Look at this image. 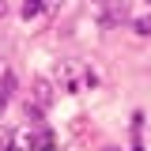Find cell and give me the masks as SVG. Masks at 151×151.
I'll return each mask as SVG.
<instances>
[{"mask_svg": "<svg viewBox=\"0 0 151 151\" xmlns=\"http://www.w3.org/2000/svg\"><path fill=\"white\" fill-rule=\"evenodd\" d=\"M49 102H53V87H49V79H38V83H34V106H38V110H45Z\"/></svg>", "mask_w": 151, "mask_h": 151, "instance_id": "obj_1", "label": "cell"}, {"mask_svg": "<svg viewBox=\"0 0 151 151\" xmlns=\"http://www.w3.org/2000/svg\"><path fill=\"white\" fill-rule=\"evenodd\" d=\"M12 94H15V72L8 68V72H4V79H0V110L12 102Z\"/></svg>", "mask_w": 151, "mask_h": 151, "instance_id": "obj_2", "label": "cell"}, {"mask_svg": "<svg viewBox=\"0 0 151 151\" xmlns=\"http://www.w3.org/2000/svg\"><path fill=\"white\" fill-rule=\"evenodd\" d=\"M45 12V0H23V19H38Z\"/></svg>", "mask_w": 151, "mask_h": 151, "instance_id": "obj_3", "label": "cell"}, {"mask_svg": "<svg viewBox=\"0 0 151 151\" xmlns=\"http://www.w3.org/2000/svg\"><path fill=\"white\" fill-rule=\"evenodd\" d=\"M34 147L38 151H57L53 147V132H38V136H34Z\"/></svg>", "mask_w": 151, "mask_h": 151, "instance_id": "obj_4", "label": "cell"}, {"mask_svg": "<svg viewBox=\"0 0 151 151\" xmlns=\"http://www.w3.org/2000/svg\"><path fill=\"white\" fill-rule=\"evenodd\" d=\"M12 140H15V132H12V129H0V151H12Z\"/></svg>", "mask_w": 151, "mask_h": 151, "instance_id": "obj_5", "label": "cell"}, {"mask_svg": "<svg viewBox=\"0 0 151 151\" xmlns=\"http://www.w3.org/2000/svg\"><path fill=\"white\" fill-rule=\"evenodd\" d=\"M136 34H151V19H136Z\"/></svg>", "mask_w": 151, "mask_h": 151, "instance_id": "obj_6", "label": "cell"}, {"mask_svg": "<svg viewBox=\"0 0 151 151\" xmlns=\"http://www.w3.org/2000/svg\"><path fill=\"white\" fill-rule=\"evenodd\" d=\"M4 15H8V0H0V19H4Z\"/></svg>", "mask_w": 151, "mask_h": 151, "instance_id": "obj_7", "label": "cell"}, {"mask_svg": "<svg viewBox=\"0 0 151 151\" xmlns=\"http://www.w3.org/2000/svg\"><path fill=\"white\" fill-rule=\"evenodd\" d=\"M106 151H117V147H106Z\"/></svg>", "mask_w": 151, "mask_h": 151, "instance_id": "obj_8", "label": "cell"}, {"mask_svg": "<svg viewBox=\"0 0 151 151\" xmlns=\"http://www.w3.org/2000/svg\"><path fill=\"white\" fill-rule=\"evenodd\" d=\"M147 4H151V0H147Z\"/></svg>", "mask_w": 151, "mask_h": 151, "instance_id": "obj_9", "label": "cell"}]
</instances>
